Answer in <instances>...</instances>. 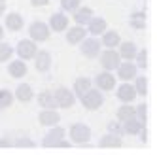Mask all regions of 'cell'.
<instances>
[{
    "instance_id": "6da1fadb",
    "label": "cell",
    "mask_w": 157,
    "mask_h": 155,
    "mask_svg": "<svg viewBox=\"0 0 157 155\" xmlns=\"http://www.w3.org/2000/svg\"><path fill=\"white\" fill-rule=\"evenodd\" d=\"M80 100L83 104L85 110H91V112H95V110H98L100 106H102L104 102V96H102V91L100 89H87L82 96H80Z\"/></svg>"
},
{
    "instance_id": "7a4b0ae2",
    "label": "cell",
    "mask_w": 157,
    "mask_h": 155,
    "mask_svg": "<svg viewBox=\"0 0 157 155\" xmlns=\"http://www.w3.org/2000/svg\"><path fill=\"white\" fill-rule=\"evenodd\" d=\"M29 36L32 42H46L51 36V28L46 23H42V21H34L29 27Z\"/></svg>"
},
{
    "instance_id": "3957f363",
    "label": "cell",
    "mask_w": 157,
    "mask_h": 155,
    "mask_svg": "<svg viewBox=\"0 0 157 155\" xmlns=\"http://www.w3.org/2000/svg\"><path fill=\"white\" fill-rule=\"evenodd\" d=\"M98 59H100V66H102L104 70H116L119 62H121V57L116 49H104L102 53H98Z\"/></svg>"
},
{
    "instance_id": "277c9868",
    "label": "cell",
    "mask_w": 157,
    "mask_h": 155,
    "mask_svg": "<svg viewBox=\"0 0 157 155\" xmlns=\"http://www.w3.org/2000/svg\"><path fill=\"white\" fill-rule=\"evenodd\" d=\"M55 95V102L59 108H72L76 104V95L68 89V87H57L53 91Z\"/></svg>"
},
{
    "instance_id": "5b68a950",
    "label": "cell",
    "mask_w": 157,
    "mask_h": 155,
    "mask_svg": "<svg viewBox=\"0 0 157 155\" xmlns=\"http://www.w3.org/2000/svg\"><path fill=\"white\" fill-rule=\"evenodd\" d=\"M70 134V140L76 142V144H85L91 140V129H89L85 123H74L68 130Z\"/></svg>"
},
{
    "instance_id": "8992f818",
    "label": "cell",
    "mask_w": 157,
    "mask_h": 155,
    "mask_svg": "<svg viewBox=\"0 0 157 155\" xmlns=\"http://www.w3.org/2000/svg\"><path fill=\"white\" fill-rule=\"evenodd\" d=\"M100 47H102V43H100V40H97V38H87V36H85V38L80 42V49H82V53H83V57H87V59L98 57Z\"/></svg>"
},
{
    "instance_id": "52a82bcc",
    "label": "cell",
    "mask_w": 157,
    "mask_h": 155,
    "mask_svg": "<svg viewBox=\"0 0 157 155\" xmlns=\"http://www.w3.org/2000/svg\"><path fill=\"white\" fill-rule=\"evenodd\" d=\"M13 51L19 55V59L30 61V59H34V55L38 51V46H36V42H32V40H21Z\"/></svg>"
},
{
    "instance_id": "ba28073f",
    "label": "cell",
    "mask_w": 157,
    "mask_h": 155,
    "mask_svg": "<svg viewBox=\"0 0 157 155\" xmlns=\"http://www.w3.org/2000/svg\"><path fill=\"white\" fill-rule=\"evenodd\" d=\"M116 70H117V78H119V80H123V81H131V80H134V78H136L138 66L134 64L132 61H121Z\"/></svg>"
},
{
    "instance_id": "9c48e42d",
    "label": "cell",
    "mask_w": 157,
    "mask_h": 155,
    "mask_svg": "<svg viewBox=\"0 0 157 155\" xmlns=\"http://www.w3.org/2000/svg\"><path fill=\"white\" fill-rule=\"evenodd\" d=\"M64 134H66V130L63 129V127H59V125H53L51 127V130L48 132L46 136H44V140H42V144L46 148H55L57 144L64 138Z\"/></svg>"
},
{
    "instance_id": "30bf717a",
    "label": "cell",
    "mask_w": 157,
    "mask_h": 155,
    "mask_svg": "<svg viewBox=\"0 0 157 155\" xmlns=\"http://www.w3.org/2000/svg\"><path fill=\"white\" fill-rule=\"evenodd\" d=\"M95 85H97V89H100V91H112L116 87V76L112 74L110 70H104V72H100L95 78Z\"/></svg>"
},
{
    "instance_id": "8fae6325",
    "label": "cell",
    "mask_w": 157,
    "mask_h": 155,
    "mask_svg": "<svg viewBox=\"0 0 157 155\" xmlns=\"http://www.w3.org/2000/svg\"><path fill=\"white\" fill-rule=\"evenodd\" d=\"M59 121H61V115L55 112V108H44L40 115H38V123L42 127H53V125H59Z\"/></svg>"
},
{
    "instance_id": "7c38bea8",
    "label": "cell",
    "mask_w": 157,
    "mask_h": 155,
    "mask_svg": "<svg viewBox=\"0 0 157 155\" xmlns=\"http://www.w3.org/2000/svg\"><path fill=\"white\" fill-rule=\"evenodd\" d=\"M85 36H87V30H85L83 25H76L72 28H66V42H68L70 46H78Z\"/></svg>"
},
{
    "instance_id": "4fadbf2b",
    "label": "cell",
    "mask_w": 157,
    "mask_h": 155,
    "mask_svg": "<svg viewBox=\"0 0 157 155\" xmlns=\"http://www.w3.org/2000/svg\"><path fill=\"white\" fill-rule=\"evenodd\" d=\"M68 23H70V19L66 17L64 13H53L49 17V28L55 30V32H64L66 28H68Z\"/></svg>"
},
{
    "instance_id": "5bb4252c",
    "label": "cell",
    "mask_w": 157,
    "mask_h": 155,
    "mask_svg": "<svg viewBox=\"0 0 157 155\" xmlns=\"http://www.w3.org/2000/svg\"><path fill=\"white\" fill-rule=\"evenodd\" d=\"M34 66H36V70L38 72H48L49 70V66H51V55H49V51H36V55H34Z\"/></svg>"
},
{
    "instance_id": "9a60e30c",
    "label": "cell",
    "mask_w": 157,
    "mask_h": 155,
    "mask_svg": "<svg viewBox=\"0 0 157 155\" xmlns=\"http://www.w3.org/2000/svg\"><path fill=\"white\" fill-rule=\"evenodd\" d=\"M8 74L15 78V80H21V78L27 76V62L23 59H17V61H12L8 64Z\"/></svg>"
},
{
    "instance_id": "2e32d148",
    "label": "cell",
    "mask_w": 157,
    "mask_h": 155,
    "mask_svg": "<svg viewBox=\"0 0 157 155\" xmlns=\"http://www.w3.org/2000/svg\"><path fill=\"white\" fill-rule=\"evenodd\" d=\"M106 28H108V23L102 17H95L93 15L89 19V23H87V30H89V34H93V36H100Z\"/></svg>"
},
{
    "instance_id": "e0dca14e",
    "label": "cell",
    "mask_w": 157,
    "mask_h": 155,
    "mask_svg": "<svg viewBox=\"0 0 157 155\" xmlns=\"http://www.w3.org/2000/svg\"><path fill=\"white\" fill-rule=\"evenodd\" d=\"M91 17H93V9L87 8V6H80L72 12V19H74L76 25H87Z\"/></svg>"
},
{
    "instance_id": "ac0fdd59",
    "label": "cell",
    "mask_w": 157,
    "mask_h": 155,
    "mask_svg": "<svg viewBox=\"0 0 157 155\" xmlns=\"http://www.w3.org/2000/svg\"><path fill=\"white\" fill-rule=\"evenodd\" d=\"M138 47L134 42H119V57L121 61H134V55H136Z\"/></svg>"
},
{
    "instance_id": "d6986e66",
    "label": "cell",
    "mask_w": 157,
    "mask_h": 155,
    "mask_svg": "<svg viewBox=\"0 0 157 155\" xmlns=\"http://www.w3.org/2000/svg\"><path fill=\"white\" fill-rule=\"evenodd\" d=\"M136 96L138 95H136V91H134V85H131V83H121L117 87V98H119L121 102H132Z\"/></svg>"
},
{
    "instance_id": "ffe728a7",
    "label": "cell",
    "mask_w": 157,
    "mask_h": 155,
    "mask_svg": "<svg viewBox=\"0 0 157 155\" xmlns=\"http://www.w3.org/2000/svg\"><path fill=\"white\" fill-rule=\"evenodd\" d=\"M121 127H123V134L134 136V134H138V132L142 130V127H146V125L140 123L136 117H131V119H127V121H121Z\"/></svg>"
},
{
    "instance_id": "44dd1931",
    "label": "cell",
    "mask_w": 157,
    "mask_h": 155,
    "mask_svg": "<svg viewBox=\"0 0 157 155\" xmlns=\"http://www.w3.org/2000/svg\"><path fill=\"white\" fill-rule=\"evenodd\" d=\"M119 42H121V36H119V32L117 30H104L102 32V46L108 47V49H114L119 46Z\"/></svg>"
},
{
    "instance_id": "7402d4cb",
    "label": "cell",
    "mask_w": 157,
    "mask_h": 155,
    "mask_svg": "<svg viewBox=\"0 0 157 155\" xmlns=\"http://www.w3.org/2000/svg\"><path fill=\"white\" fill-rule=\"evenodd\" d=\"M13 96L17 98L19 102H30L32 96H34V91H32V87H30L29 83H21L17 89H15Z\"/></svg>"
},
{
    "instance_id": "603a6c76",
    "label": "cell",
    "mask_w": 157,
    "mask_h": 155,
    "mask_svg": "<svg viewBox=\"0 0 157 155\" xmlns=\"http://www.w3.org/2000/svg\"><path fill=\"white\" fill-rule=\"evenodd\" d=\"M98 146H100V148H121V146H123V140H121L119 134L108 132V134H104L102 138H100Z\"/></svg>"
},
{
    "instance_id": "cb8c5ba5",
    "label": "cell",
    "mask_w": 157,
    "mask_h": 155,
    "mask_svg": "<svg viewBox=\"0 0 157 155\" xmlns=\"http://www.w3.org/2000/svg\"><path fill=\"white\" fill-rule=\"evenodd\" d=\"M23 25H25V21L21 17V13H8L6 15V28L8 30L17 32V30L23 28Z\"/></svg>"
},
{
    "instance_id": "d4e9b609",
    "label": "cell",
    "mask_w": 157,
    "mask_h": 155,
    "mask_svg": "<svg viewBox=\"0 0 157 155\" xmlns=\"http://www.w3.org/2000/svg\"><path fill=\"white\" fill-rule=\"evenodd\" d=\"M38 104L42 106V108H57V102H55V95H53V91H42L40 95H38Z\"/></svg>"
},
{
    "instance_id": "484cf974",
    "label": "cell",
    "mask_w": 157,
    "mask_h": 155,
    "mask_svg": "<svg viewBox=\"0 0 157 155\" xmlns=\"http://www.w3.org/2000/svg\"><path fill=\"white\" fill-rule=\"evenodd\" d=\"M134 117V106L131 102H123V106L117 108V121H127Z\"/></svg>"
},
{
    "instance_id": "4316f807",
    "label": "cell",
    "mask_w": 157,
    "mask_h": 155,
    "mask_svg": "<svg viewBox=\"0 0 157 155\" xmlns=\"http://www.w3.org/2000/svg\"><path fill=\"white\" fill-rule=\"evenodd\" d=\"M91 85H93V81L89 80V78H78L74 81V95L82 96L87 89H91Z\"/></svg>"
},
{
    "instance_id": "83f0119b",
    "label": "cell",
    "mask_w": 157,
    "mask_h": 155,
    "mask_svg": "<svg viewBox=\"0 0 157 155\" xmlns=\"http://www.w3.org/2000/svg\"><path fill=\"white\" fill-rule=\"evenodd\" d=\"M134 91H136L138 96H146V93H148V78L146 76L134 78Z\"/></svg>"
},
{
    "instance_id": "f1b7e54d",
    "label": "cell",
    "mask_w": 157,
    "mask_h": 155,
    "mask_svg": "<svg viewBox=\"0 0 157 155\" xmlns=\"http://www.w3.org/2000/svg\"><path fill=\"white\" fill-rule=\"evenodd\" d=\"M131 25H132V28H136V30L146 28V12H134L131 15Z\"/></svg>"
},
{
    "instance_id": "f546056e",
    "label": "cell",
    "mask_w": 157,
    "mask_h": 155,
    "mask_svg": "<svg viewBox=\"0 0 157 155\" xmlns=\"http://www.w3.org/2000/svg\"><path fill=\"white\" fill-rule=\"evenodd\" d=\"M15 100V96L12 91H8V89H0V110H6L13 104Z\"/></svg>"
},
{
    "instance_id": "4dcf8cb0",
    "label": "cell",
    "mask_w": 157,
    "mask_h": 155,
    "mask_svg": "<svg viewBox=\"0 0 157 155\" xmlns=\"http://www.w3.org/2000/svg\"><path fill=\"white\" fill-rule=\"evenodd\" d=\"M12 55H13V47L0 40V62H8L12 59Z\"/></svg>"
},
{
    "instance_id": "1f68e13d",
    "label": "cell",
    "mask_w": 157,
    "mask_h": 155,
    "mask_svg": "<svg viewBox=\"0 0 157 155\" xmlns=\"http://www.w3.org/2000/svg\"><path fill=\"white\" fill-rule=\"evenodd\" d=\"M80 6H82V0H61V8L64 12H70V13Z\"/></svg>"
},
{
    "instance_id": "d6a6232c",
    "label": "cell",
    "mask_w": 157,
    "mask_h": 155,
    "mask_svg": "<svg viewBox=\"0 0 157 155\" xmlns=\"http://www.w3.org/2000/svg\"><path fill=\"white\" fill-rule=\"evenodd\" d=\"M134 59H136V62H138L136 66H140V68H146V66H148V51H146V49L136 51Z\"/></svg>"
},
{
    "instance_id": "836d02e7",
    "label": "cell",
    "mask_w": 157,
    "mask_h": 155,
    "mask_svg": "<svg viewBox=\"0 0 157 155\" xmlns=\"http://www.w3.org/2000/svg\"><path fill=\"white\" fill-rule=\"evenodd\" d=\"M134 117H136L140 123L146 125V104H138L136 108H134Z\"/></svg>"
},
{
    "instance_id": "e575fe53",
    "label": "cell",
    "mask_w": 157,
    "mask_h": 155,
    "mask_svg": "<svg viewBox=\"0 0 157 155\" xmlns=\"http://www.w3.org/2000/svg\"><path fill=\"white\" fill-rule=\"evenodd\" d=\"M108 130L110 132H114V134H123V127H121V121L119 123H108Z\"/></svg>"
},
{
    "instance_id": "d590c367",
    "label": "cell",
    "mask_w": 157,
    "mask_h": 155,
    "mask_svg": "<svg viewBox=\"0 0 157 155\" xmlns=\"http://www.w3.org/2000/svg\"><path fill=\"white\" fill-rule=\"evenodd\" d=\"M15 146H29V148H32V146H34V142L29 140V138H19V140L15 142Z\"/></svg>"
},
{
    "instance_id": "8d00e7d4",
    "label": "cell",
    "mask_w": 157,
    "mask_h": 155,
    "mask_svg": "<svg viewBox=\"0 0 157 155\" xmlns=\"http://www.w3.org/2000/svg\"><path fill=\"white\" fill-rule=\"evenodd\" d=\"M30 4L34 6V8H44V6L49 4V0H30Z\"/></svg>"
},
{
    "instance_id": "74e56055",
    "label": "cell",
    "mask_w": 157,
    "mask_h": 155,
    "mask_svg": "<svg viewBox=\"0 0 157 155\" xmlns=\"http://www.w3.org/2000/svg\"><path fill=\"white\" fill-rule=\"evenodd\" d=\"M8 146H12V140L10 138H0V148H8Z\"/></svg>"
},
{
    "instance_id": "f35d334b",
    "label": "cell",
    "mask_w": 157,
    "mask_h": 155,
    "mask_svg": "<svg viewBox=\"0 0 157 155\" xmlns=\"http://www.w3.org/2000/svg\"><path fill=\"white\" fill-rule=\"evenodd\" d=\"M68 146H70V142H66V140L63 138V140H61V142H59V144H57L55 148H68Z\"/></svg>"
},
{
    "instance_id": "ab89813d",
    "label": "cell",
    "mask_w": 157,
    "mask_h": 155,
    "mask_svg": "<svg viewBox=\"0 0 157 155\" xmlns=\"http://www.w3.org/2000/svg\"><path fill=\"white\" fill-rule=\"evenodd\" d=\"M6 0H0V15H4V12H6Z\"/></svg>"
},
{
    "instance_id": "60d3db41",
    "label": "cell",
    "mask_w": 157,
    "mask_h": 155,
    "mask_svg": "<svg viewBox=\"0 0 157 155\" xmlns=\"http://www.w3.org/2000/svg\"><path fill=\"white\" fill-rule=\"evenodd\" d=\"M2 38H4V27L0 25V40H2Z\"/></svg>"
}]
</instances>
